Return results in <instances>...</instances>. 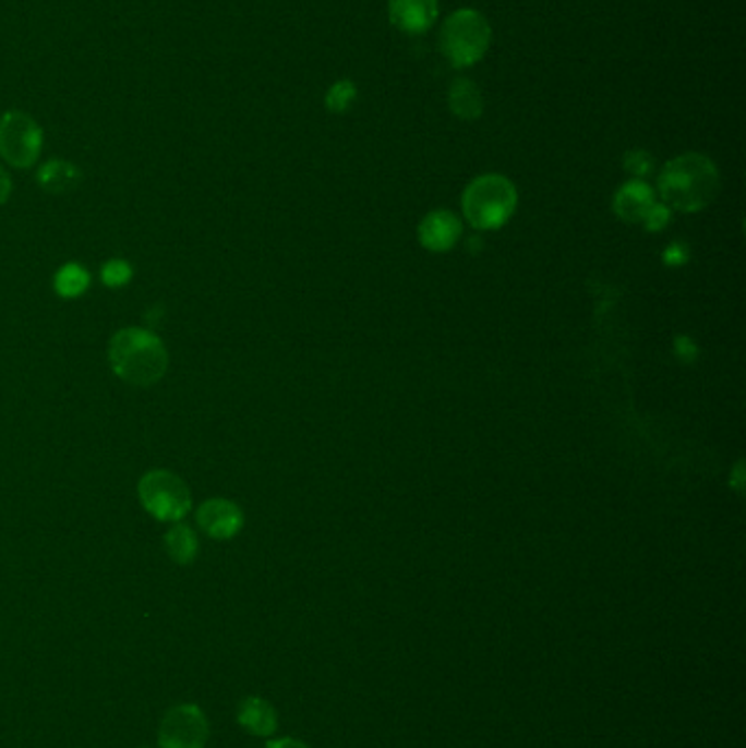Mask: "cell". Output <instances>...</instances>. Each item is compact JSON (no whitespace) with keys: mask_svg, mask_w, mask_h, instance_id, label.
Wrapping results in <instances>:
<instances>
[{"mask_svg":"<svg viewBox=\"0 0 746 748\" xmlns=\"http://www.w3.org/2000/svg\"><path fill=\"white\" fill-rule=\"evenodd\" d=\"M112 372L125 384L149 388L158 384L169 367V352L158 335L147 328H121L108 346Z\"/></svg>","mask_w":746,"mask_h":748,"instance_id":"6da1fadb","label":"cell"},{"mask_svg":"<svg viewBox=\"0 0 746 748\" xmlns=\"http://www.w3.org/2000/svg\"><path fill=\"white\" fill-rule=\"evenodd\" d=\"M718 189V169L702 154H683L670 160L659 176L661 200L665 206L681 213L705 208L715 197Z\"/></svg>","mask_w":746,"mask_h":748,"instance_id":"7a4b0ae2","label":"cell"},{"mask_svg":"<svg viewBox=\"0 0 746 748\" xmlns=\"http://www.w3.org/2000/svg\"><path fill=\"white\" fill-rule=\"evenodd\" d=\"M517 206V191L504 176H482L473 180L462 197L465 217L478 230L504 226Z\"/></svg>","mask_w":746,"mask_h":748,"instance_id":"3957f363","label":"cell"},{"mask_svg":"<svg viewBox=\"0 0 746 748\" xmlns=\"http://www.w3.org/2000/svg\"><path fill=\"white\" fill-rule=\"evenodd\" d=\"M491 47V25L476 10L454 12L441 32V51L458 69L478 64Z\"/></svg>","mask_w":746,"mask_h":748,"instance_id":"277c9868","label":"cell"},{"mask_svg":"<svg viewBox=\"0 0 746 748\" xmlns=\"http://www.w3.org/2000/svg\"><path fill=\"white\" fill-rule=\"evenodd\" d=\"M143 508L158 521H182L193 506L189 486L171 471H149L139 482Z\"/></svg>","mask_w":746,"mask_h":748,"instance_id":"5b68a950","label":"cell"},{"mask_svg":"<svg viewBox=\"0 0 746 748\" xmlns=\"http://www.w3.org/2000/svg\"><path fill=\"white\" fill-rule=\"evenodd\" d=\"M43 128L25 112L12 110L0 117V156L16 169H29L43 154Z\"/></svg>","mask_w":746,"mask_h":748,"instance_id":"8992f818","label":"cell"},{"mask_svg":"<svg viewBox=\"0 0 746 748\" xmlns=\"http://www.w3.org/2000/svg\"><path fill=\"white\" fill-rule=\"evenodd\" d=\"M208 739V722L200 707H173L160 722L163 748H204Z\"/></svg>","mask_w":746,"mask_h":748,"instance_id":"52a82bcc","label":"cell"},{"mask_svg":"<svg viewBox=\"0 0 746 748\" xmlns=\"http://www.w3.org/2000/svg\"><path fill=\"white\" fill-rule=\"evenodd\" d=\"M197 523L200 528L219 541L226 539H234L245 519H243V510L230 502V499H208L197 508Z\"/></svg>","mask_w":746,"mask_h":748,"instance_id":"ba28073f","label":"cell"},{"mask_svg":"<svg viewBox=\"0 0 746 748\" xmlns=\"http://www.w3.org/2000/svg\"><path fill=\"white\" fill-rule=\"evenodd\" d=\"M438 0H390V23L404 34L421 36L430 32L438 19Z\"/></svg>","mask_w":746,"mask_h":748,"instance_id":"9c48e42d","label":"cell"},{"mask_svg":"<svg viewBox=\"0 0 746 748\" xmlns=\"http://www.w3.org/2000/svg\"><path fill=\"white\" fill-rule=\"evenodd\" d=\"M460 232H462V226L454 213L436 210L425 217V221L421 224L419 237L428 250L445 252L456 245V241L460 239Z\"/></svg>","mask_w":746,"mask_h":748,"instance_id":"30bf717a","label":"cell"},{"mask_svg":"<svg viewBox=\"0 0 746 748\" xmlns=\"http://www.w3.org/2000/svg\"><path fill=\"white\" fill-rule=\"evenodd\" d=\"M654 195L650 191L648 184H643L641 180H633L626 182L617 195H615V213L626 219V221H643L648 210L654 206Z\"/></svg>","mask_w":746,"mask_h":748,"instance_id":"8fae6325","label":"cell"},{"mask_svg":"<svg viewBox=\"0 0 746 748\" xmlns=\"http://www.w3.org/2000/svg\"><path fill=\"white\" fill-rule=\"evenodd\" d=\"M36 180L47 193L67 195V193L80 189L84 176H82V169L69 160H49L47 165H43L38 169Z\"/></svg>","mask_w":746,"mask_h":748,"instance_id":"7c38bea8","label":"cell"},{"mask_svg":"<svg viewBox=\"0 0 746 748\" xmlns=\"http://www.w3.org/2000/svg\"><path fill=\"white\" fill-rule=\"evenodd\" d=\"M239 722L254 735H269L278 726L274 707L256 696H250L239 704Z\"/></svg>","mask_w":746,"mask_h":748,"instance_id":"4fadbf2b","label":"cell"},{"mask_svg":"<svg viewBox=\"0 0 746 748\" xmlns=\"http://www.w3.org/2000/svg\"><path fill=\"white\" fill-rule=\"evenodd\" d=\"M449 108L465 121H476L484 112V99L480 88L471 80L454 82L449 91Z\"/></svg>","mask_w":746,"mask_h":748,"instance_id":"5bb4252c","label":"cell"},{"mask_svg":"<svg viewBox=\"0 0 746 748\" xmlns=\"http://www.w3.org/2000/svg\"><path fill=\"white\" fill-rule=\"evenodd\" d=\"M165 547L173 563L189 565L197 556V536L189 526L178 523L165 534Z\"/></svg>","mask_w":746,"mask_h":748,"instance_id":"9a60e30c","label":"cell"},{"mask_svg":"<svg viewBox=\"0 0 746 748\" xmlns=\"http://www.w3.org/2000/svg\"><path fill=\"white\" fill-rule=\"evenodd\" d=\"M56 291L67 298V300H73V298H80L88 291L91 287V274L84 265L80 263H67L60 267V272L56 274Z\"/></svg>","mask_w":746,"mask_h":748,"instance_id":"2e32d148","label":"cell"},{"mask_svg":"<svg viewBox=\"0 0 746 748\" xmlns=\"http://www.w3.org/2000/svg\"><path fill=\"white\" fill-rule=\"evenodd\" d=\"M134 276V267L130 261L123 258H112L101 267V280L104 285L112 287V289H121L125 287Z\"/></svg>","mask_w":746,"mask_h":748,"instance_id":"e0dca14e","label":"cell"},{"mask_svg":"<svg viewBox=\"0 0 746 748\" xmlns=\"http://www.w3.org/2000/svg\"><path fill=\"white\" fill-rule=\"evenodd\" d=\"M357 97V91L350 82H337L328 93H326V108L333 112H346Z\"/></svg>","mask_w":746,"mask_h":748,"instance_id":"ac0fdd59","label":"cell"},{"mask_svg":"<svg viewBox=\"0 0 746 748\" xmlns=\"http://www.w3.org/2000/svg\"><path fill=\"white\" fill-rule=\"evenodd\" d=\"M626 169L635 176H646L652 169V158L646 152H630L626 156Z\"/></svg>","mask_w":746,"mask_h":748,"instance_id":"d6986e66","label":"cell"},{"mask_svg":"<svg viewBox=\"0 0 746 748\" xmlns=\"http://www.w3.org/2000/svg\"><path fill=\"white\" fill-rule=\"evenodd\" d=\"M667 219H670L667 206H663V204H654V206L648 210V215H646L643 224H646L650 230H659V228H663V226L667 224Z\"/></svg>","mask_w":746,"mask_h":748,"instance_id":"ffe728a7","label":"cell"},{"mask_svg":"<svg viewBox=\"0 0 746 748\" xmlns=\"http://www.w3.org/2000/svg\"><path fill=\"white\" fill-rule=\"evenodd\" d=\"M10 195H12V178L3 167H0V204H5Z\"/></svg>","mask_w":746,"mask_h":748,"instance_id":"44dd1931","label":"cell"},{"mask_svg":"<svg viewBox=\"0 0 746 748\" xmlns=\"http://www.w3.org/2000/svg\"><path fill=\"white\" fill-rule=\"evenodd\" d=\"M265 748H309V746H306V744H302V741H298V739H289V737H285V739L269 741Z\"/></svg>","mask_w":746,"mask_h":748,"instance_id":"7402d4cb","label":"cell"}]
</instances>
